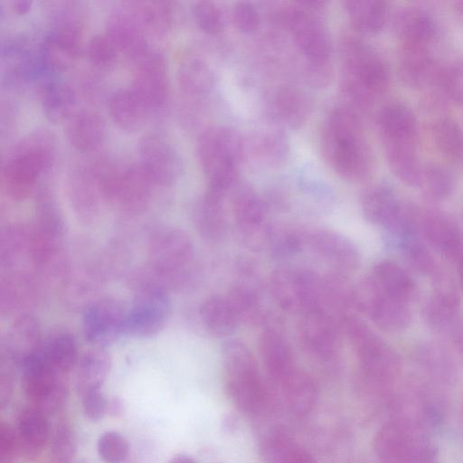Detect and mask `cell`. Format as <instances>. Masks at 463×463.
Instances as JSON below:
<instances>
[{"label":"cell","mask_w":463,"mask_h":463,"mask_svg":"<svg viewBox=\"0 0 463 463\" xmlns=\"http://www.w3.org/2000/svg\"><path fill=\"white\" fill-rule=\"evenodd\" d=\"M20 450L26 456L39 453L51 437L48 415L36 407L23 410L16 420Z\"/></svg>","instance_id":"cell-27"},{"label":"cell","mask_w":463,"mask_h":463,"mask_svg":"<svg viewBox=\"0 0 463 463\" xmlns=\"http://www.w3.org/2000/svg\"><path fill=\"white\" fill-rule=\"evenodd\" d=\"M33 61L28 49L21 42L7 43L1 52V72L8 83L24 80L33 71Z\"/></svg>","instance_id":"cell-37"},{"label":"cell","mask_w":463,"mask_h":463,"mask_svg":"<svg viewBox=\"0 0 463 463\" xmlns=\"http://www.w3.org/2000/svg\"><path fill=\"white\" fill-rule=\"evenodd\" d=\"M41 103L45 118L53 123H60L69 120L73 115L76 94L66 83L51 82L42 92Z\"/></svg>","instance_id":"cell-31"},{"label":"cell","mask_w":463,"mask_h":463,"mask_svg":"<svg viewBox=\"0 0 463 463\" xmlns=\"http://www.w3.org/2000/svg\"><path fill=\"white\" fill-rule=\"evenodd\" d=\"M118 50L135 61L150 50L146 33L129 11H116L109 16L107 33Z\"/></svg>","instance_id":"cell-18"},{"label":"cell","mask_w":463,"mask_h":463,"mask_svg":"<svg viewBox=\"0 0 463 463\" xmlns=\"http://www.w3.org/2000/svg\"><path fill=\"white\" fill-rule=\"evenodd\" d=\"M407 262L416 271L429 274L434 269V260L425 245L417 237L416 232L397 241Z\"/></svg>","instance_id":"cell-43"},{"label":"cell","mask_w":463,"mask_h":463,"mask_svg":"<svg viewBox=\"0 0 463 463\" xmlns=\"http://www.w3.org/2000/svg\"><path fill=\"white\" fill-rule=\"evenodd\" d=\"M268 243L272 253L280 258L295 255L302 245L300 236L288 229L271 230Z\"/></svg>","instance_id":"cell-48"},{"label":"cell","mask_w":463,"mask_h":463,"mask_svg":"<svg viewBox=\"0 0 463 463\" xmlns=\"http://www.w3.org/2000/svg\"><path fill=\"white\" fill-rule=\"evenodd\" d=\"M66 137L73 148L87 153L98 149L106 137L102 117L92 110L74 113L68 120Z\"/></svg>","instance_id":"cell-19"},{"label":"cell","mask_w":463,"mask_h":463,"mask_svg":"<svg viewBox=\"0 0 463 463\" xmlns=\"http://www.w3.org/2000/svg\"><path fill=\"white\" fill-rule=\"evenodd\" d=\"M167 463H197L196 460L186 454H177L172 457Z\"/></svg>","instance_id":"cell-57"},{"label":"cell","mask_w":463,"mask_h":463,"mask_svg":"<svg viewBox=\"0 0 463 463\" xmlns=\"http://www.w3.org/2000/svg\"><path fill=\"white\" fill-rule=\"evenodd\" d=\"M124 406L122 401L118 397L108 400L107 413L112 417H118L123 413Z\"/></svg>","instance_id":"cell-54"},{"label":"cell","mask_w":463,"mask_h":463,"mask_svg":"<svg viewBox=\"0 0 463 463\" xmlns=\"http://www.w3.org/2000/svg\"><path fill=\"white\" fill-rule=\"evenodd\" d=\"M398 71L408 87L419 89L432 82L438 71L430 46L402 45Z\"/></svg>","instance_id":"cell-21"},{"label":"cell","mask_w":463,"mask_h":463,"mask_svg":"<svg viewBox=\"0 0 463 463\" xmlns=\"http://www.w3.org/2000/svg\"><path fill=\"white\" fill-rule=\"evenodd\" d=\"M354 304L379 327L400 331L408 326L411 312L406 301L386 294L371 275L353 290Z\"/></svg>","instance_id":"cell-9"},{"label":"cell","mask_w":463,"mask_h":463,"mask_svg":"<svg viewBox=\"0 0 463 463\" xmlns=\"http://www.w3.org/2000/svg\"><path fill=\"white\" fill-rule=\"evenodd\" d=\"M177 75L182 91L193 99H207L215 88L216 78L213 68L199 56L185 57L179 65Z\"/></svg>","instance_id":"cell-22"},{"label":"cell","mask_w":463,"mask_h":463,"mask_svg":"<svg viewBox=\"0 0 463 463\" xmlns=\"http://www.w3.org/2000/svg\"><path fill=\"white\" fill-rule=\"evenodd\" d=\"M97 450L104 463H122L128 455L129 446L122 434L109 430L99 436Z\"/></svg>","instance_id":"cell-47"},{"label":"cell","mask_w":463,"mask_h":463,"mask_svg":"<svg viewBox=\"0 0 463 463\" xmlns=\"http://www.w3.org/2000/svg\"><path fill=\"white\" fill-rule=\"evenodd\" d=\"M245 153L241 137L224 126H212L198 138L197 156L210 189L226 194L236 183Z\"/></svg>","instance_id":"cell-4"},{"label":"cell","mask_w":463,"mask_h":463,"mask_svg":"<svg viewBox=\"0 0 463 463\" xmlns=\"http://www.w3.org/2000/svg\"><path fill=\"white\" fill-rule=\"evenodd\" d=\"M319 144L324 160L341 178L357 182L371 174L372 150L352 107L337 105L328 112L322 123Z\"/></svg>","instance_id":"cell-1"},{"label":"cell","mask_w":463,"mask_h":463,"mask_svg":"<svg viewBox=\"0 0 463 463\" xmlns=\"http://www.w3.org/2000/svg\"><path fill=\"white\" fill-rule=\"evenodd\" d=\"M432 137L438 151L451 162L463 160V129L452 118L437 119L431 128Z\"/></svg>","instance_id":"cell-35"},{"label":"cell","mask_w":463,"mask_h":463,"mask_svg":"<svg viewBox=\"0 0 463 463\" xmlns=\"http://www.w3.org/2000/svg\"><path fill=\"white\" fill-rule=\"evenodd\" d=\"M361 206L368 221L387 229L391 233L410 217L392 188L383 184L365 189L361 196Z\"/></svg>","instance_id":"cell-15"},{"label":"cell","mask_w":463,"mask_h":463,"mask_svg":"<svg viewBox=\"0 0 463 463\" xmlns=\"http://www.w3.org/2000/svg\"><path fill=\"white\" fill-rule=\"evenodd\" d=\"M139 165L147 177L159 184H171L183 169L181 156L165 137L151 133L144 136L138 146Z\"/></svg>","instance_id":"cell-10"},{"label":"cell","mask_w":463,"mask_h":463,"mask_svg":"<svg viewBox=\"0 0 463 463\" xmlns=\"http://www.w3.org/2000/svg\"><path fill=\"white\" fill-rule=\"evenodd\" d=\"M232 19L237 30L242 33H254L260 23L257 7L250 2L234 4L232 9Z\"/></svg>","instance_id":"cell-49"},{"label":"cell","mask_w":463,"mask_h":463,"mask_svg":"<svg viewBox=\"0 0 463 463\" xmlns=\"http://www.w3.org/2000/svg\"><path fill=\"white\" fill-rule=\"evenodd\" d=\"M241 320L255 321L261 314V300L260 293L253 283L245 280L238 281L227 297Z\"/></svg>","instance_id":"cell-39"},{"label":"cell","mask_w":463,"mask_h":463,"mask_svg":"<svg viewBox=\"0 0 463 463\" xmlns=\"http://www.w3.org/2000/svg\"><path fill=\"white\" fill-rule=\"evenodd\" d=\"M425 440L404 424L389 422L376 433L373 449L382 463H412Z\"/></svg>","instance_id":"cell-14"},{"label":"cell","mask_w":463,"mask_h":463,"mask_svg":"<svg viewBox=\"0 0 463 463\" xmlns=\"http://www.w3.org/2000/svg\"><path fill=\"white\" fill-rule=\"evenodd\" d=\"M383 154L392 174L403 184L419 186L422 167L418 156V126L412 111L401 103L383 106L376 118Z\"/></svg>","instance_id":"cell-3"},{"label":"cell","mask_w":463,"mask_h":463,"mask_svg":"<svg viewBox=\"0 0 463 463\" xmlns=\"http://www.w3.org/2000/svg\"><path fill=\"white\" fill-rule=\"evenodd\" d=\"M224 195L225 194L210 189L203 201V210L207 231L213 237H219L225 232Z\"/></svg>","instance_id":"cell-46"},{"label":"cell","mask_w":463,"mask_h":463,"mask_svg":"<svg viewBox=\"0 0 463 463\" xmlns=\"http://www.w3.org/2000/svg\"><path fill=\"white\" fill-rule=\"evenodd\" d=\"M434 81L443 97L463 103V61H454L438 71Z\"/></svg>","instance_id":"cell-42"},{"label":"cell","mask_w":463,"mask_h":463,"mask_svg":"<svg viewBox=\"0 0 463 463\" xmlns=\"http://www.w3.org/2000/svg\"><path fill=\"white\" fill-rule=\"evenodd\" d=\"M203 317L209 329L218 335H228L239 326L241 320L228 298L216 297L207 301Z\"/></svg>","instance_id":"cell-38"},{"label":"cell","mask_w":463,"mask_h":463,"mask_svg":"<svg viewBox=\"0 0 463 463\" xmlns=\"http://www.w3.org/2000/svg\"><path fill=\"white\" fill-rule=\"evenodd\" d=\"M459 309V298L451 289L437 290L429 298L424 307L423 315L426 322L434 329H444L449 326Z\"/></svg>","instance_id":"cell-36"},{"label":"cell","mask_w":463,"mask_h":463,"mask_svg":"<svg viewBox=\"0 0 463 463\" xmlns=\"http://www.w3.org/2000/svg\"><path fill=\"white\" fill-rule=\"evenodd\" d=\"M310 101L307 95L294 86L280 87L271 100V114L281 125L288 128H299L310 113Z\"/></svg>","instance_id":"cell-24"},{"label":"cell","mask_w":463,"mask_h":463,"mask_svg":"<svg viewBox=\"0 0 463 463\" xmlns=\"http://www.w3.org/2000/svg\"><path fill=\"white\" fill-rule=\"evenodd\" d=\"M394 30L402 45L430 46L437 34L433 17L419 8H409L399 13Z\"/></svg>","instance_id":"cell-25"},{"label":"cell","mask_w":463,"mask_h":463,"mask_svg":"<svg viewBox=\"0 0 463 463\" xmlns=\"http://www.w3.org/2000/svg\"><path fill=\"white\" fill-rule=\"evenodd\" d=\"M80 36V33L77 31L53 28L41 47L44 65L54 71L71 68L78 55Z\"/></svg>","instance_id":"cell-20"},{"label":"cell","mask_w":463,"mask_h":463,"mask_svg":"<svg viewBox=\"0 0 463 463\" xmlns=\"http://www.w3.org/2000/svg\"><path fill=\"white\" fill-rule=\"evenodd\" d=\"M270 291L282 309L305 315L322 307L324 282L310 270L281 268L271 275Z\"/></svg>","instance_id":"cell-8"},{"label":"cell","mask_w":463,"mask_h":463,"mask_svg":"<svg viewBox=\"0 0 463 463\" xmlns=\"http://www.w3.org/2000/svg\"><path fill=\"white\" fill-rule=\"evenodd\" d=\"M130 12L146 33L164 36L171 28L170 3L165 1H140L131 3Z\"/></svg>","instance_id":"cell-32"},{"label":"cell","mask_w":463,"mask_h":463,"mask_svg":"<svg viewBox=\"0 0 463 463\" xmlns=\"http://www.w3.org/2000/svg\"><path fill=\"white\" fill-rule=\"evenodd\" d=\"M55 151L54 139L47 131H34L23 138L3 165L6 187L15 195L26 193L52 167Z\"/></svg>","instance_id":"cell-6"},{"label":"cell","mask_w":463,"mask_h":463,"mask_svg":"<svg viewBox=\"0 0 463 463\" xmlns=\"http://www.w3.org/2000/svg\"><path fill=\"white\" fill-rule=\"evenodd\" d=\"M372 276L388 295L406 301L415 291L411 277L397 263L391 260L378 262Z\"/></svg>","instance_id":"cell-33"},{"label":"cell","mask_w":463,"mask_h":463,"mask_svg":"<svg viewBox=\"0 0 463 463\" xmlns=\"http://www.w3.org/2000/svg\"><path fill=\"white\" fill-rule=\"evenodd\" d=\"M289 463H317V461L308 452L297 448Z\"/></svg>","instance_id":"cell-55"},{"label":"cell","mask_w":463,"mask_h":463,"mask_svg":"<svg viewBox=\"0 0 463 463\" xmlns=\"http://www.w3.org/2000/svg\"><path fill=\"white\" fill-rule=\"evenodd\" d=\"M232 207L238 229L246 241L255 246L268 242L271 228L268 223L267 206L252 188L238 187Z\"/></svg>","instance_id":"cell-11"},{"label":"cell","mask_w":463,"mask_h":463,"mask_svg":"<svg viewBox=\"0 0 463 463\" xmlns=\"http://www.w3.org/2000/svg\"><path fill=\"white\" fill-rule=\"evenodd\" d=\"M307 243L318 257L339 270L353 271L359 265L356 246L338 232L324 229L315 231L309 234Z\"/></svg>","instance_id":"cell-17"},{"label":"cell","mask_w":463,"mask_h":463,"mask_svg":"<svg viewBox=\"0 0 463 463\" xmlns=\"http://www.w3.org/2000/svg\"><path fill=\"white\" fill-rule=\"evenodd\" d=\"M195 24L210 35L220 33L224 27L223 14L218 5L212 1L195 2L192 8Z\"/></svg>","instance_id":"cell-45"},{"label":"cell","mask_w":463,"mask_h":463,"mask_svg":"<svg viewBox=\"0 0 463 463\" xmlns=\"http://www.w3.org/2000/svg\"><path fill=\"white\" fill-rule=\"evenodd\" d=\"M458 274H459V279H460L461 282L463 283V255H462V257H460V261H459V266H458Z\"/></svg>","instance_id":"cell-58"},{"label":"cell","mask_w":463,"mask_h":463,"mask_svg":"<svg viewBox=\"0 0 463 463\" xmlns=\"http://www.w3.org/2000/svg\"><path fill=\"white\" fill-rule=\"evenodd\" d=\"M422 232L429 243L447 257L461 254L463 240L453 221L439 213H428L422 220Z\"/></svg>","instance_id":"cell-26"},{"label":"cell","mask_w":463,"mask_h":463,"mask_svg":"<svg viewBox=\"0 0 463 463\" xmlns=\"http://www.w3.org/2000/svg\"><path fill=\"white\" fill-rule=\"evenodd\" d=\"M420 186L430 199L439 201L450 194L453 189V179L444 167L429 165L422 167Z\"/></svg>","instance_id":"cell-40"},{"label":"cell","mask_w":463,"mask_h":463,"mask_svg":"<svg viewBox=\"0 0 463 463\" xmlns=\"http://www.w3.org/2000/svg\"><path fill=\"white\" fill-rule=\"evenodd\" d=\"M260 348L267 372L276 382L280 383L295 370L291 348L278 330L266 329L260 335Z\"/></svg>","instance_id":"cell-23"},{"label":"cell","mask_w":463,"mask_h":463,"mask_svg":"<svg viewBox=\"0 0 463 463\" xmlns=\"http://www.w3.org/2000/svg\"><path fill=\"white\" fill-rule=\"evenodd\" d=\"M420 361L432 372L439 374L448 373L450 369V359L446 350L436 344H426L418 351Z\"/></svg>","instance_id":"cell-50"},{"label":"cell","mask_w":463,"mask_h":463,"mask_svg":"<svg viewBox=\"0 0 463 463\" xmlns=\"http://www.w3.org/2000/svg\"><path fill=\"white\" fill-rule=\"evenodd\" d=\"M228 392L236 407L248 414H259L268 403V392L257 364L227 373Z\"/></svg>","instance_id":"cell-16"},{"label":"cell","mask_w":463,"mask_h":463,"mask_svg":"<svg viewBox=\"0 0 463 463\" xmlns=\"http://www.w3.org/2000/svg\"><path fill=\"white\" fill-rule=\"evenodd\" d=\"M111 120L122 131L135 133L146 123L148 109L132 90H118L109 99Z\"/></svg>","instance_id":"cell-28"},{"label":"cell","mask_w":463,"mask_h":463,"mask_svg":"<svg viewBox=\"0 0 463 463\" xmlns=\"http://www.w3.org/2000/svg\"><path fill=\"white\" fill-rule=\"evenodd\" d=\"M137 62L132 90L146 108H161L168 96L167 68L164 56L149 51Z\"/></svg>","instance_id":"cell-12"},{"label":"cell","mask_w":463,"mask_h":463,"mask_svg":"<svg viewBox=\"0 0 463 463\" xmlns=\"http://www.w3.org/2000/svg\"><path fill=\"white\" fill-rule=\"evenodd\" d=\"M318 11L306 1H298L286 7L281 18L308 72L321 80L327 78L332 45L328 31L317 15Z\"/></svg>","instance_id":"cell-5"},{"label":"cell","mask_w":463,"mask_h":463,"mask_svg":"<svg viewBox=\"0 0 463 463\" xmlns=\"http://www.w3.org/2000/svg\"><path fill=\"white\" fill-rule=\"evenodd\" d=\"M252 147L257 158L270 167L283 165L290 152L288 137L282 128L260 133L254 137Z\"/></svg>","instance_id":"cell-34"},{"label":"cell","mask_w":463,"mask_h":463,"mask_svg":"<svg viewBox=\"0 0 463 463\" xmlns=\"http://www.w3.org/2000/svg\"><path fill=\"white\" fill-rule=\"evenodd\" d=\"M31 5L32 2L27 0H13L11 2L12 9L19 14H24L29 12Z\"/></svg>","instance_id":"cell-56"},{"label":"cell","mask_w":463,"mask_h":463,"mask_svg":"<svg viewBox=\"0 0 463 463\" xmlns=\"http://www.w3.org/2000/svg\"><path fill=\"white\" fill-rule=\"evenodd\" d=\"M343 6L351 25L362 34H375L384 27L388 18L386 2L381 0H348Z\"/></svg>","instance_id":"cell-29"},{"label":"cell","mask_w":463,"mask_h":463,"mask_svg":"<svg viewBox=\"0 0 463 463\" xmlns=\"http://www.w3.org/2000/svg\"><path fill=\"white\" fill-rule=\"evenodd\" d=\"M296 449L284 433H276L267 440L265 454L270 463H289Z\"/></svg>","instance_id":"cell-51"},{"label":"cell","mask_w":463,"mask_h":463,"mask_svg":"<svg viewBox=\"0 0 463 463\" xmlns=\"http://www.w3.org/2000/svg\"><path fill=\"white\" fill-rule=\"evenodd\" d=\"M343 323L354 343L364 374L369 380L380 383L395 378L401 369V360L395 350L360 319L348 316Z\"/></svg>","instance_id":"cell-7"},{"label":"cell","mask_w":463,"mask_h":463,"mask_svg":"<svg viewBox=\"0 0 463 463\" xmlns=\"http://www.w3.org/2000/svg\"><path fill=\"white\" fill-rule=\"evenodd\" d=\"M20 451V442L16 429L9 423L0 424V461L10 463Z\"/></svg>","instance_id":"cell-52"},{"label":"cell","mask_w":463,"mask_h":463,"mask_svg":"<svg viewBox=\"0 0 463 463\" xmlns=\"http://www.w3.org/2000/svg\"><path fill=\"white\" fill-rule=\"evenodd\" d=\"M118 52L113 41L107 34L94 35L87 46L89 60L99 70L111 69L118 61Z\"/></svg>","instance_id":"cell-44"},{"label":"cell","mask_w":463,"mask_h":463,"mask_svg":"<svg viewBox=\"0 0 463 463\" xmlns=\"http://www.w3.org/2000/svg\"><path fill=\"white\" fill-rule=\"evenodd\" d=\"M108 400L99 390H92L82 395V409L86 419L99 421L107 413Z\"/></svg>","instance_id":"cell-53"},{"label":"cell","mask_w":463,"mask_h":463,"mask_svg":"<svg viewBox=\"0 0 463 463\" xmlns=\"http://www.w3.org/2000/svg\"><path fill=\"white\" fill-rule=\"evenodd\" d=\"M340 84L359 108H370L387 90L390 71L382 54L361 38L346 35L340 43Z\"/></svg>","instance_id":"cell-2"},{"label":"cell","mask_w":463,"mask_h":463,"mask_svg":"<svg viewBox=\"0 0 463 463\" xmlns=\"http://www.w3.org/2000/svg\"><path fill=\"white\" fill-rule=\"evenodd\" d=\"M280 384L288 407L297 416H306L317 400V387L306 373L295 369Z\"/></svg>","instance_id":"cell-30"},{"label":"cell","mask_w":463,"mask_h":463,"mask_svg":"<svg viewBox=\"0 0 463 463\" xmlns=\"http://www.w3.org/2000/svg\"><path fill=\"white\" fill-rule=\"evenodd\" d=\"M76 449V437L72 426L67 420L60 421L52 437V463H74Z\"/></svg>","instance_id":"cell-41"},{"label":"cell","mask_w":463,"mask_h":463,"mask_svg":"<svg viewBox=\"0 0 463 463\" xmlns=\"http://www.w3.org/2000/svg\"><path fill=\"white\" fill-rule=\"evenodd\" d=\"M300 338L313 357L327 361L338 351L339 337L335 320L324 307L311 310L302 317Z\"/></svg>","instance_id":"cell-13"}]
</instances>
